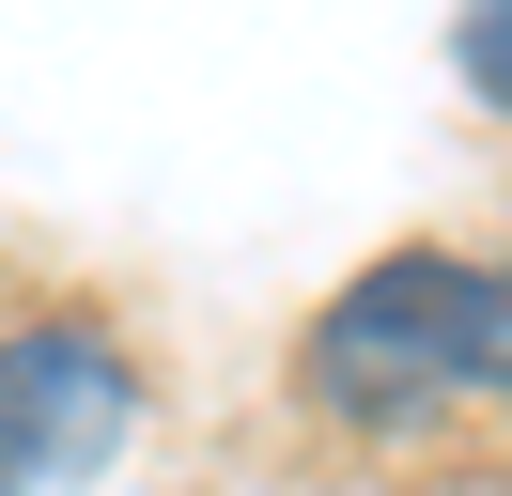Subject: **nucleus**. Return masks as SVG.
<instances>
[{"mask_svg": "<svg viewBox=\"0 0 512 496\" xmlns=\"http://www.w3.org/2000/svg\"><path fill=\"white\" fill-rule=\"evenodd\" d=\"M466 357H481V264L466 248H388V264H357L342 295L311 310L295 388H311L326 434L404 450V434H435L450 403H466Z\"/></svg>", "mask_w": 512, "mask_h": 496, "instance_id": "nucleus-1", "label": "nucleus"}, {"mask_svg": "<svg viewBox=\"0 0 512 496\" xmlns=\"http://www.w3.org/2000/svg\"><path fill=\"white\" fill-rule=\"evenodd\" d=\"M466 93H497V109H512V0H497V16H466Z\"/></svg>", "mask_w": 512, "mask_h": 496, "instance_id": "nucleus-4", "label": "nucleus"}, {"mask_svg": "<svg viewBox=\"0 0 512 496\" xmlns=\"http://www.w3.org/2000/svg\"><path fill=\"white\" fill-rule=\"evenodd\" d=\"M140 434V357L94 310H32L0 326V496H63Z\"/></svg>", "mask_w": 512, "mask_h": 496, "instance_id": "nucleus-2", "label": "nucleus"}, {"mask_svg": "<svg viewBox=\"0 0 512 496\" xmlns=\"http://www.w3.org/2000/svg\"><path fill=\"white\" fill-rule=\"evenodd\" d=\"M466 403L512 419V264H481V357H466Z\"/></svg>", "mask_w": 512, "mask_h": 496, "instance_id": "nucleus-3", "label": "nucleus"}]
</instances>
